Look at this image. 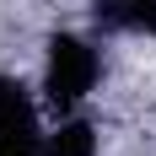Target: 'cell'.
Listing matches in <instances>:
<instances>
[{"instance_id":"7a4b0ae2","label":"cell","mask_w":156,"mask_h":156,"mask_svg":"<svg viewBox=\"0 0 156 156\" xmlns=\"http://www.w3.org/2000/svg\"><path fill=\"white\" fill-rule=\"evenodd\" d=\"M0 156H43V124L16 76H0Z\"/></svg>"},{"instance_id":"277c9868","label":"cell","mask_w":156,"mask_h":156,"mask_svg":"<svg viewBox=\"0 0 156 156\" xmlns=\"http://www.w3.org/2000/svg\"><path fill=\"white\" fill-rule=\"evenodd\" d=\"M43 156H97V129L86 119H65L54 135H43Z\"/></svg>"},{"instance_id":"3957f363","label":"cell","mask_w":156,"mask_h":156,"mask_svg":"<svg viewBox=\"0 0 156 156\" xmlns=\"http://www.w3.org/2000/svg\"><path fill=\"white\" fill-rule=\"evenodd\" d=\"M92 22L102 32H156V0H97Z\"/></svg>"},{"instance_id":"6da1fadb","label":"cell","mask_w":156,"mask_h":156,"mask_svg":"<svg viewBox=\"0 0 156 156\" xmlns=\"http://www.w3.org/2000/svg\"><path fill=\"white\" fill-rule=\"evenodd\" d=\"M97 76H102V59H97V48L86 43V38H76V32H54L48 38V59H43V97L48 108H81L86 102V92L97 86Z\"/></svg>"}]
</instances>
